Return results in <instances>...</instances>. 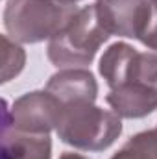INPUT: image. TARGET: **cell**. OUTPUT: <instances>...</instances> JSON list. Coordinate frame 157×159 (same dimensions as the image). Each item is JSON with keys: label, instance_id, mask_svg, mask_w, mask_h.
<instances>
[{"label": "cell", "instance_id": "obj_1", "mask_svg": "<svg viewBox=\"0 0 157 159\" xmlns=\"http://www.w3.org/2000/svg\"><path fill=\"white\" fill-rule=\"evenodd\" d=\"M79 11L69 0H7L4 7L6 35L20 44L54 39Z\"/></svg>", "mask_w": 157, "mask_h": 159}, {"label": "cell", "instance_id": "obj_11", "mask_svg": "<svg viewBox=\"0 0 157 159\" xmlns=\"http://www.w3.org/2000/svg\"><path fill=\"white\" fill-rule=\"evenodd\" d=\"M141 43H142L146 48H150V50L157 52V19L152 22V26L148 28V32L141 37Z\"/></svg>", "mask_w": 157, "mask_h": 159}, {"label": "cell", "instance_id": "obj_7", "mask_svg": "<svg viewBox=\"0 0 157 159\" xmlns=\"http://www.w3.org/2000/svg\"><path fill=\"white\" fill-rule=\"evenodd\" d=\"M107 106L120 119H144L157 111V87L148 83H124L109 89Z\"/></svg>", "mask_w": 157, "mask_h": 159}, {"label": "cell", "instance_id": "obj_2", "mask_svg": "<svg viewBox=\"0 0 157 159\" xmlns=\"http://www.w3.org/2000/svg\"><path fill=\"white\" fill-rule=\"evenodd\" d=\"M56 133L61 143L81 152H104L122 133V119L94 102H72L61 107Z\"/></svg>", "mask_w": 157, "mask_h": 159}, {"label": "cell", "instance_id": "obj_9", "mask_svg": "<svg viewBox=\"0 0 157 159\" xmlns=\"http://www.w3.org/2000/svg\"><path fill=\"white\" fill-rule=\"evenodd\" d=\"M111 159H157V126L129 137Z\"/></svg>", "mask_w": 157, "mask_h": 159}, {"label": "cell", "instance_id": "obj_8", "mask_svg": "<svg viewBox=\"0 0 157 159\" xmlns=\"http://www.w3.org/2000/svg\"><path fill=\"white\" fill-rule=\"evenodd\" d=\"M2 159H52V139L2 128Z\"/></svg>", "mask_w": 157, "mask_h": 159}, {"label": "cell", "instance_id": "obj_14", "mask_svg": "<svg viewBox=\"0 0 157 159\" xmlns=\"http://www.w3.org/2000/svg\"><path fill=\"white\" fill-rule=\"evenodd\" d=\"M69 2H74V4H78V2H81V0H69Z\"/></svg>", "mask_w": 157, "mask_h": 159}, {"label": "cell", "instance_id": "obj_4", "mask_svg": "<svg viewBox=\"0 0 157 159\" xmlns=\"http://www.w3.org/2000/svg\"><path fill=\"white\" fill-rule=\"evenodd\" d=\"M61 107V102L46 89L24 93L11 104V107L4 102L2 128L20 133L50 135V131L57 128Z\"/></svg>", "mask_w": 157, "mask_h": 159}, {"label": "cell", "instance_id": "obj_6", "mask_svg": "<svg viewBox=\"0 0 157 159\" xmlns=\"http://www.w3.org/2000/svg\"><path fill=\"white\" fill-rule=\"evenodd\" d=\"M44 89L52 93L61 102V106L72 102H96L98 98V81L85 67L59 69L50 76Z\"/></svg>", "mask_w": 157, "mask_h": 159}, {"label": "cell", "instance_id": "obj_12", "mask_svg": "<svg viewBox=\"0 0 157 159\" xmlns=\"http://www.w3.org/2000/svg\"><path fill=\"white\" fill-rule=\"evenodd\" d=\"M59 159H89L85 157V156H81V154H76V152H63Z\"/></svg>", "mask_w": 157, "mask_h": 159}, {"label": "cell", "instance_id": "obj_3", "mask_svg": "<svg viewBox=\"0 0 157 159\" xmlns=\"http://www.w3.org/2000/svg\"><path fill=\"white\" fill-rule=\"evenodd\" d=\"M107 30L102 26L94 4L79 7L69 26L48 41L46 57L57 69L87 67L94 61L100 46L109 41Z\"/></svg>", "mask_w": 157, "mask_h": 159}, {"label": "cell", "instance_id": "obj_5", "mask_svg": "<svg viewBox=\"0 0 157 159\" xmlns=\"http://www.w3.org/2000/svg\"><path fill=\"white\" fill-rule=\"evenodd\" d=\"M94 7L107 34L124 39L141 41L157 19L152 0H96Z\"/></svg>", "mask_w": 157, "mask_h": 159}, {"label": "cell", "instance_id": "obj_13", "mask_svg": "<svg viewBox=\"0 0 157 159\" xmlns=\"http://www.w3.org/2000/svg\"><path fill=\"white\" fill-rule=\"evenodd\" d=\"M152 4H154V7H155V11H157V0H152Z\"/></svg>", "mask_w": 157, "mask_h": 159}, {"label": "cell", "instance_id": "obj_10", "mask_svg": "<svg viewBox=\"0 0 157 159\" xmlns=\"http://www.w3.org/2000/svg\"><path fill=\"white\" fill-rule=\"evenodd\" d=\"M4 44V67H2V83H7L17 78L26 65V50L20 46V43L13 41L9 35H2Z\"/></svg>", "mask_w": 157, "mask_h": 159}]
</instances>
